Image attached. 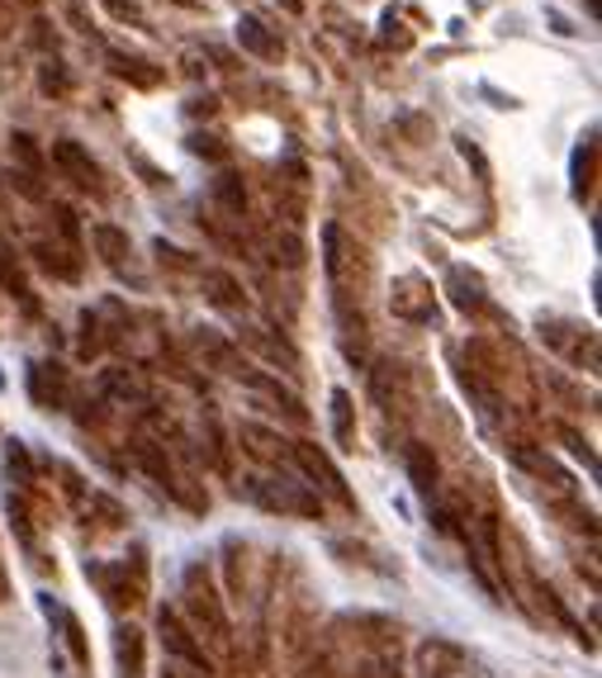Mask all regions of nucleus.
I'll use <instances>...</instances> for the list:
<instances>
[{"mask_svg": "<svg viewBox=\"0 0 602 678\" xmlns=\"http://www.w3.org/2000/svg\"><path fill=\"white\" fill-rule=\"evenodd\" d=\"M247 498L280 517H323V498L290 474H256V480H247Z\"/></svg>", "mask_w": 602, "mask_h": 678, "instance_id": "1", "label": "nucleus"}, {"mask_svg": "<svg viewBox=\"0 0 602 678\" xmlns=\"http://www.w3.org/2000/svg\"><path fill=\"white\" fill-rule=\"evenodd\" d=\"M290 456L299 460V470H304L309 474V489H313V494H327V498H337L341 503V508H356V494H351V489H347V474H341L337 466H333V456H327L323 451V446H313V441H294L290 446Z\"/></svg>", "mask_w": 602, "mask_h": 678, "instance_id": "2", "label": "nucleus"}, {"mask_svg": "<svg viewBox=\"0 0 602 678\" xmlns=\"http://www.w3.org/2000/svg\"><path fill=\"white\" fill-rule=\"evenodd\" d=\"M185 608H190L195 627H209V636H213V641H228V617H223V602H219V594H213V588H209V579L199 584V570H195V565L185 570Z\"/></svg>", "mask_w": 602, "mask_h": 678, "instance_id": "3", "label": "nucleus"}, {"mask_svg": "<svg viewBox=\"0 0 602 678\" xmlns=\"http://www.w3.org/2000/svg\"><path fill=\"white\" fill-rule=\"evenodd\" d=\"M157 636H162V645H166V655H176V659H185L190 669H199V674H213V665H209V655L199 651V641L190 636V627L181 622V612H171V608H162L157 612Z\"/></svg>", "mask_w": 602, "mask_h": 678, "instance_id": "4", "label": "nucleus"}, {"mask_svg": "<svg viewBox=\"0 0 602 678\" xmlns=\"http://www.w3.org/2000/svg\"><path fill=\"white\" fill-rule=\"evenodd\" d=\"M53 166L62 171L71 185H81V191H100V166H95V157L85 152L81 142L57 138V142H53Z\"/></svg>", "mask_w": 602, "mask_h": 678, "instance_id": "5", "label": "nucleus"}, {"mask_svg": "<svg viewBox=\"0 0 602 678\" xmlns=\"http://www.w3.org/2000/svg\"><path fill=\"white\" fill-rule=\"evenodd\" d=\"M461 669H465V651L455 641L432 636V641L418 645V674L422 678H451V674H461Z\"/></svg>", "mask_w": 602, "mask_h": 678, "instance_id": "6", "label": "nucleus"}, {"mask_svg": "<svg viewBox=\"0 0 602 678\" xmlns=\"http://www.w3.org/2000/svg\"><path fill=\"white\" fill-rule=\"evenodd\" d=\"M28 394H34V403H43V409H62V399H67V375L62 366H34L28 370Z\"/></svg>", "mask_w": 602, "mask_h": 678, "instance_id": "7", "label": "nucleus"}, {"mask_svg": "<svg viewBox=\"0 0 602 678\" xmlns=\"http://www.w3.org/2000/svg\"><path fill=\"white\" fill-rule=\"evenodd\" d=\"M238 43H242L247 53L266 57V62H276V57L285 53V43H280V38H270V34H266V24L256 20V14H242V20H238Z\"/></svg>", "mask_w": 602, "mask_h": 678, "instance_id": "8", "label": "nucleus"}, {"mask_svg": "<svg viewBox=\"0 0 602 678\" xmlns=\"http://www.w3.org/2000/svg\"><path fill=\"white\" fill-rule=\"evenodd\" d=\"M195 342L205 346V356H209V360H213V366H219L223 375H233V380H247V370H252V366H247V360H242V356H238L233 346H228L219 333H209V327H199V337H195Z\"/></svg>", "mask_w": 602, "mask_h": 678, "instance_id": "9", "label": "nucleus"}, {"mask_svg": "<svg viewBox=\"0 0 602 678\" xmlns=\"http://www.w3.org/2000/svg\"><path fill=\"white\" fill-rule=\"evenodd\" d=\"M242 446L256 456V460H285V451H290V441L280 437V432H270V427H262V423H242Z\"/></svg>", "mask_w": 602, "mask_h": 678, "instance_id": "10", "label": "nucleus"}, {"mask_svg": "<svg viewBox=\"0 0 602 678\" xmlns=\"http://www.w3.org/2000/svg\"><path fill=\"white\" fill-rule=\"evenodd\" d=\"M437 474H441V466H437L432 446L413 441V446H408V480H413V489H418V494H432V489H437Z\"/></svg>", "mask_w": 602, "mask_h": 678, "instance_id": "11", "label": "nucleus"}, {"mask_svg": "<svg viewBox=\"0 0 602 678\" xmlns=\"http://www.w3.org/2000/svg\"><path fill=\"white\" fill-rule=\"evenodd\" d=\"M569 171H575V199H589L593 195V176H598V142H593V134L575 148V162H569Z\"/></svg>", "mask_w": 602, "mask_h": 678, "instance_id": "12", "label": "nucleus"}, {"mask_svg": "<svg viewBox=\"0 0 602 678\" xmlns=\"http://www.w3.org/2000/svg\"><path fill=\"white\" fill-rule=\"evenodd\" d=\"M333 441L341 446V451H351L356 446V409H351V394L347 389H333Z\"/></svg>", "mask_w": 602, "mask_h": 678, "instance_id": "13", "label": "nucleus"}, {"mask_svg": "<svg viewBox=\"0 0 602 678\" xmlns=\"http://www.w3.org/2000/svg\"><path fill=\"white\" fill-rule=\"evenodd\" d=\"M91 242H95V252H100V262H105V266H124V256H128V233H124V228L95 223Z\"/></svg>", "mask_w": 602, "mask_h": 678, "instance_id": "14", "label": "nucleus"}, {"mask_svg": "<svg viewBox=\"0 0 602 678\" xmlns=\"http://www.w3.org/2000/svg\"><path fill=\"white\" fill-rule=\"evenodd\" d=\"M451 295H455V309L461 313H479L484 309V280L475 276V271H451Z\"/></svg>", "mask_w": 602, "mask_h": 678, "instance_id": "15", "label": "nucleus"}, {"mask_svg": "<svg viewBox=\"0 0 602 678\" xmlns=\"http://www.w3.org/2000/svg\"><path fill=\"white\" fill-rule=\"evenodd\" d=\"M205 295H209V304H219V309H242V285L228 276V271H205Z\"/></svg>", "mask_w": 602, "mask_h": 678, "instance_id": "16", "label": "nucleus"}, {"mask_svg": "<svg viewBox=\"0 0 602 678\" xmlns=\"http://www.w3.org/2000/svg\"><path fill=\"white\" fill-rule=\"evenodd\" d=\"M134 456H138V466H142V470H148V474H152V480H157V484H162V489H171V494H181V484H176V474H171V466H166V456H162V451H157V446H152V441H138V446H134Z\"/></svg>", "mask_w": 602, "mask_h": 678, "instance_id": "17", "label": "nucleus"}, {"mask_svg": "<svg viewBox=\"0 0 602 678\" xmlns=\"http://www.w3.org/2000/svg\"><path fill=\"white\" fill-rule=\"evenodd\" d=\"M100 394L119 399V403H134V399H142V384L128 370H105V375H100Z\"/></svg>", "mask_w": 602, "mask_h": 678, "instance_id": "18", "label": "nucleus"}, {"mask_svg": "<svg viewBox=\"0 0 602 678\" xmlns=\"http://www.w3.org/2000/svg\"><path fill=\"white\" fill-rule=\"evenodd\" d=\"M34 256H38V266L48 271V276H57V280H77V276H81V266L67 262L71 252H62V248H48V242H38Z\"/></svg>", "mask_w": 602, "mask_h": 678, "instance_id": "19", "label": "nucleus"}, {"mask_svg": "<svg viewBox=\"0 0 602 678\" xmlns=\"http://www.w3.org/2000/svg\"><path fill=\"white\" fill-rule=\"evenodd\" d=\"M213 199L228 209V214H242L247 209V191H242V176H233V171H223L219 181H213Z\"/></svg>", "mask_w": 602, "mask_h": 678, "instance_id": "20", "label": "nucleus"}, {"mask_svg": "<svg viewBox=\"0 0 602 678\" xmlns=\"http://www.w3.org/2000/svg\"><path fill=\"white\" fill-rule=\"evenodd\" d=\"M57 622H62V641H67V651H71V659L77 665H91V645H85V631H81V622L71 612H62L57 608Z\"/></svg>", "mask_w": 602, "mask_h": 678, "instance_id": "21", "label": "nucleus"}, {"mask_svg": "<svg viewBox=\"0 0 602 678\" xmlns=\"http://www.w3.org/2000/svg\"><path fill=\"white\" fill-rule=\"evenodd\" d=\"M119 665H124V678H138L142 674V636L134 627L119 631Z\"/></svg>", "mask_w": 602, "mask_h": 678, "instance_id": "22", "label": "nucleus"}, {"mask_svg": "<svg viewBox=\"0 0 602 678\" xmlns=\"http://www.w3.org/2000/svg\"><path fill=\"white\" fill-rule=\"evenodd\" d=\"M0 285H5V290H10L14 299H20V304H24L28 313H34V295H28V280L20 276V266L10 262V252H0Z\"/></svg>", "mask_w": 602, "mask_h": 678, "instance_id": "23", "label": "nucleus"}, {"mask_svg": "<svg viewBox=\"0 0 602 678\" xmlns=\"http://www.w3.org/2000/svg\"><path fill=\"white\" fill-rule=\"evenodd\" d=\"M10 152L20 157L24 176H38V171H43V152H38V142L28 138V134H14V138H10Z\"/></svg>", "mask_w": 602, "mask_h": 678, "instance_id": "24", "label": "nucleus"}, {"mask_svg": "<svg viewBox=\"0 0 602 678\" xmlns=\"http://www.w3.org/2000/svg\"><path fill=\"white\" fill-rule=\"evenodd\" d=\"M323 266H327V276H337L341 271V228L337 223L323 228Z\"/></svg>", "mask_w": 602, "mask_h": 678, "instance_id": "25", "label": "nucleus"}, {"mask_svg": "<svg viewBox=\"0 0 602 678\" xmlns=\"http://www.w3.org/2000/svg\"><path fill=\"white\" fill-rule=\"evenodd\" d=\"M109 62H114V71H119V77H134L138 85H152V81H157V71H142V67H148V62H138V57L109 53Z\"/></svg>", "mask_w": 602, "mask_h": 678, "instance_id": "26", "label": "nucleus"}, {"mask_svg": "<svg viewBox=\"0 0 602 678\" xmlns=\"http://www.w3.org/2000/svg\"><path fill=\"white\" fill-rule=\"evenodd\" d=\"M38 85L48 95H67L71 91V77L62 71V62H43V71H38Z\"/></svg>", "mask_w": 602, "mask_h": 678, "instance_id": "27", "label": "nucleus"}, {"mask_svg": "<svg viewBox=\"0 0 602 678\" xmlns=\"http://www.w3.org/2000/svg\"><path fill=\"white\" fill-rule=\"evenodd\" d=\"M270 262H280V266H299V262H304V242H299V238H276V242H270Z\"/></svg>", "mask_w": 602, "mask_h": 678, "instance_id": "28", "label": "nucleus"}, {"mask_svg": "<svg viewBox=\"0 0 602 678\" xmlns=\"http://www.w3.org/2000/svg\"><path fill=\"white\" fill-rule=\"evenodd\" d=\"M560 441L569 446V456H579L589 470H598V456H593V446H589V437H579L575 427H560Z\"/></svg>", "mask_w": 602, "mask_h": 678, "instance_id": "29", "label": "nucleus"}, {"mask_svg": "<svg viewBox=\"0 0 602 678\" xmlns=\"http://www.w3.org/2000/svg\"><path fill=\"white\" fill-rule=\"evenodd\" d=\"M190 152H195V157H209V162H223V157H228L223 142H219V138H205V134L190 138Z\"/></svg>", "mask_w": 602, "mask_h": 678, "instance_id": "30", "label": "nucleus"}, {"mask_svg": "<svg viewBox=\"0 0 602 678\" xmlns=\"http://www.w3.org/2000/svg\"><path fill=\"white\" fill-rule=\"evenodd\" d=\"M53 219H57V233H62L67 242H77V238H81V228H77V214H71L67 205H53Z\"/></svg>", "mask_w": 602, "mask_h": 678, "instance_id": "31", "label": "nucleus"}, {"mask_svg": "<svg viewBox=\"0 0 602 678\" xmlns=\"http://www.w3.org/2000/svg\"><path fill=\"white\" fill-rule=\"evenodd\" d=\"M455 142H461V157H465V162L479 171V181H489V162H484V152H479V148H475V142H470V138H455Z\"/></svg>", "mask_w": 602, "mask_h": 678, "instance_id": "32", "label": "nucleus"}, {"mask_svg": "<svg viewBox=\"0 0 602 678\" xmlns=\"http://www.w3.org/2000/svg\"><path fill=\"white\" fill-rule=\"evenodd\" d=\"M91 503H95V508H100V513H105V517H109V527H119V522H124V508H119V503H114V498H105V494H95Z\"/></svg>", "mask_w": 602, "mask_h": 678, "instance_id": "33", "label": "nucleus"}, {"mask_svg": "<svg viewBox=\"0 0 602 678\" xmlns=\"http://www.w3.org/2000/svg\"><path fill=\"white\" fill-rule=\"evenodd\" d=\"M34 181H38V176H24V171H14V176H10V185H20L28 199H43V185H34Z\"/></svg>", "mask_w": 602, "mask_h": 678, "instance_id": "34", "label": "nucleus"}, {"mask_svg": "<svg viewBox=\"0 0 602 678\" xmlns=\"http://www.w3.org/2000/svg\"><path fill=\"white\" fill-rule=\"evenodd\" d=\"M105 5H109L114 14H128V10H124V0H105Z\"/></svg>", "mask_w": 602, "mask_h": 678, "instance_id": "35", "label": "nucleus"}, {"mask_svg": "<svg viewBox=\"0 0 602 678\" xmlns=\"http://www.w3.org/2000/svg\"><path fill=\"white\" fill-rule=\"evenodd\" d=\"M24 5H38V0H24Z\"/></svg>", "mask_w": 602, "mask_h": 678, "instance_id": "36", "label": "nucleus"}]
</instances>
